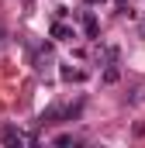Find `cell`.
I'll return each instance as SVG.
<instances>
[{"label":"cell","mask_w":145,"mask_h":148,"mask_svg":"<svg viewBox=\"0 0 145 148\" xmlns=\"http://www.w3.org/2000/svg\"><path fill=\"white\" fill-rule=\"evenodd\" d=\"M83 31H86V38H97V17L93 14H83Z\"/></svg>","instance_id":"277c9868"},{"label":"cell","mask_w":145,"mask_h":148,"mask_svg":"<svg viewBox=\"0 0 145 148\" xmlns=\"http://www.w3.org/2000/svg\"><path fill=\"white\" fill-rule=\"evenodd\" d=\"M97 3H104V0H86V7H97Z\"/></svg>","instance_id":"ba28073f"},{"label":"cell","mask_w":145,"mask_h":148,"mask_svg":"<svg viewBox=\"0 0 145 148\" xmlns=\"http://www.w3.org/2000/svg\"><path fill=\"white\" fill-rule=\"evenodd\" d=\"M59 117H62V107H59V103H55V107H48V110L41 114V117H38V124H41V127H45V124H55V121H59Z\"/></svg>","instance_id":"3957f363"},{"label":"cell","mask_w":145,"mask_h":148,"mask_svg":"<svg viewBox=\"0 0 145 148\" xmlns=\"http://www.w3.org/2000/svg\"><path fill=\"white\" fill-rule=\"evenodd\" d=\"M52 38H55V41H69V38H76V31H72L69 24L55 21V24H52Z\"/></svg>","instance_id":"7a4b0ae2"},{"label":"cell","mask_w":145,"mask_h":148,"mask_svg":"<svg viewBox=\"0 0 145 148\" xmlns=\"http://www.w3.org/2000/svg\"><path fill=\"white\" fill-rule=\"evenodd\" d=\"M62 79L66 83H79L83 79V69H62Z\"/></svg>","instance_id":"5b68a950"},{"label":"cell","mask_w":145,"mask_h":148,"mask_svg":"<svg viewBox=\"0 0 145 148\" xmlns=\"http://www.w3.org/2000/svg\"><path fill=\"white\" fill-rule=\"evenodd\" d=\"M117 76H121V73H117V69H114V66H110L107 73H104V83H117Z\"/></svg>","instance_id":"52a82bcc"},{"label":"cell","mask_w":145,"mask_h":148,"mask_svg":"<svg viewBox=\"0 0 145 148\" xmlns=\"http://www.w3.org/2000/svg\"><path fill=\"white\" fill-rule=\"evenodd\" d=\"M0 141H3V145H21V141H28V138H24L14 124H3V127H0Z\"/></svg>","instance_id":"6da1fadb"},{"label":"cell","mask_w":145,"mask_h":148,"mask_svg":"<svg viewBox=\"0 0 145 148\" xmlns=\"http://www.w3.org/2000/svg\"><path fill=\"white\" fill-rule=\"evenodd\" d=\"M55 145H76V134H59Z\"/></svg>","instance_id":"8992f818"}]
</instances>
